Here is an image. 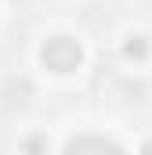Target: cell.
Returning <instances> with one entry per match:
<instances>
[{"mask_svg": "<svg viewBox=\"0 0 152 155\" xmlns=\"http://www.w3.org/2000/svg\"><path fill=\"white\" fill-rule=\"evenodd\" d=\"M62 155H123V148H119V144H112L109 137H98V134H83V137L69 141Z\"/></svg>", "mask_w": 152, "mask_h": 155, "instance_id": "2", "label": "cell"}, {"mask_svg": "<svg viewBox=\"0 0 152 155\" xmlns=\"http://www.w3.org/2000/svg\"><path fill=\"white\" fill-rule=\"evenodd\" d=\"M145 51H149V47H145V40H141V36H130V40H127V47H123L127 58H145Z\"/></svg>", "mask_w": 152, "mask_h": 155, "instance_id": "3", "label": "cell"}, {"mask_svg": "<svg viewBox=\"0 0 152 155\" xmlns=\"http://www.w3.org/2000/svg\"><path fill=\"white\" fill-rule=\"evenodd\" d=\"M40 58L51 72H76L80 61H83V51L73 36H51L43 47H40Z\"/></svg>", "mask_w": 152, "mask_h": 155, "instance_id": "1", "label": "cell"}, {"mask_svg": "<svg viewBox=\"0 0 152 155\" xmlns=\"http://www.w3.org/2000/svg\"><path fill=\"white\" fill-rule=\"evenodd\" d=\"M26 152H29V155H40V152H43V137H33V141L26 144Z\"/></svg>", "mask_w": 152, "mask_h": 155, "instance_id": "4", "label": "cell"}]
</instances>
